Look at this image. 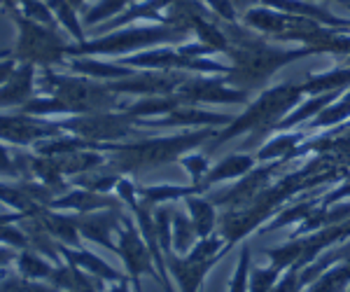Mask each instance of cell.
<instances>
[{
  "instance_id": "6da1fadb",
  "label": "cell",
  "mask_w": 350,
  "mask_h": 292,
  "mask_svg": "<svg viewBox=\"0 0 350 292\" xmlns=\"http://www.w3.org/2000/svg\"><path fill=\"white\" fill-rule=\"evenodd\" d=\"M215 136L213 129H201V131H187L178 136H163V138H148L138 143L126 145H103L105 166L115 173H138L148 168L166 166L173 161H180L189 150H196L199 145L206 143L208 138Z\"/></svg>"
},
{
  "instance_id": "7a4b0ae2",
  "label": "cell",
  "mask_w": 350,
  "mask_h": 292,
  "mask_svg": "<svg viewBox=\"0 0 350 292\" xmlns=\"http://www.w3.org/2000/svg\"><path fill=\"white\" fill-rule=\"evenodd\" d=\"M304 94L301 84H280V87L267 89V92L259 96L255 103L247 105V110L243 112L239 120H234L229 124L227 131L217 133L215 136V145L224 143V140L239 136V133H247V131H257V133H267L273 131L275 124L280 120H285L287 112H290L295 105L299 103Z\"/></svg>"
},
{
  "instance_id": "3957f363",
  "label": "cell",
  "mask_w": 350,
  "mask_h": 292,
  "mask_svg": "<svg viewBox=\"0 0 350 292\" xmlns=\"http://www.w3.org/2000/svg\"><path fill=\"white\" fill-rule=\"evenodd\" d=\"M16 24H19V42L14 49V59L19 64L49 68L54 64H61L64 54H70L66 38L54 33L49 26L36 19H28V16H16Z\"/></svg>"
},
{
  "instance_id": "277c9868",
  "label": "cell",
  "mask_w": 350,
  "mask_h": 292,
  "mask_svg": "<svg viewBox=\"0 0 350 292\" xmlns=\"http://www.w3.org/2000/svg\"><path fill=\"white\" fill-rule=\"evenodd\" d=\"M64 131L72 136L89 140L96 145H110L122 138H129L135 131V120L124 112H84V115H70L66 120H56Z\"/></svg>"
},
{
  "instance_id": "5b68a950",
  "label": "cell",
  "mask_w": 350,
  "mask_h": 292,
  "mask_svg": "<svg viewBox=\"0 0 350 292\" xmlns=\"http://www.w3.org/2000/svg\"><path fill=\"white\" fill-rule=\"evenodd\" d=\"M117 255L122 257L126 276L131 280L135 292H143V288H140V278L143 276H152L154 280H159L161 285L159 269L154 265V257H152L148 241L143 239L138 224H133L126 217L122 220V227L117 232Z\"/></svg>"
},
{
  "instance_id": "8992f818",
  "label": "cell",
  "mask_w": 350,
  "mask_h": 292,
  "mask_svg": "<svg viewBox=\"0 0 350 292\" xmlns=\"http://www.w3.org/2000/svg\"><path fill=\"white\" fill-rule=\"evenodd\" d=\"M183 31H175V28H140V31H126L117 33V36L103 38V40L84 42L80 47H70V54H124L131 52V49L150 47L157 42L166 40H178V36Z\"/></svg>"
},
{
  "instance_id": "52a82bcc",
  "label": "cell",
  "mask_w": 350,
  "mask_h": 292,
  "mask_svg": "<svg viewBox=\"0 0 350 292\" xmlns=\"http://www.w3.org/2000/svg\"><path fill=\"white\" fill-rule=\"evenodd\" d=\"M64 129L56 122H47L42 117H33L26 112L16 115H0V140L12 148H33L40 140L61 136Z\"/></svg>"
},
{
  "instance_id": "ba28073f",
  "label": "cell",
  "mask_w": 350,
  "mask_h": 292,
  "mask_svg": "<svg viewBox=\"0 0 350 292\" xmlns=\"http://www.w3.org/2000/svg\"><path fill=\"white\" fill-rule=\"evenodd\" d=\"M173 98L180 105L194 103H245L247 94L243 89L227 87L222 80H208V77H185V82L173 92Z\"/></svg>"
},
{
  "instance_id": "9c48e42d",
  "label": "cell",
  "mask_w": 350,
  "mask_h": 292,
  "mask_svg": "<svg viewBox=\"0 0 350 292\" xmlns=\"http://www.w3.org/2000/svg\"><path fill=\"white\" fill-rule=\"evenodd\" d=\"M122 211L120 209H103V211H92V213H77L75 224L82 239L92 241V243H100L108 250L117 252V245L112 241V234L120 232L122 227Z\"/></svg>"
},
{
  "instance_id": "30bf717a",
  "label": "cell",
  "mask_w": 350,
  "mask_h": 292,
  "mask_svg": "<svg viewBox=\"0 0 350 292\" xmlns=\"http://www.w3.org/2000/svg\"><path fill=\"white\" fill-rule=\"evenodd\" d=\"M219 257H194V255H166V267L173 280L178 283L180 292H201L206 276L213 271Z\"/></svg>"
},
{
  "instance_id": "8fae6325",
  "label": "cell",
  "mask_w": 350,
  "mask_h": 292,
  "mask_svg": "<svg viewBox=\"0 0 350 292\" xmlns=\"http://www.w3.org/2000/svg\"><path fill=\"white\" fill-rule=\"evenodd\" d=\"M38 75L33 64H16L10 80L0 84V110L24 108L28 101L36 98Z\"/></svg>"
},
{
  "instance_id": "7c38bea8",
  "label": "cell",
  "mask_w": 350,
  "mask_h": 292,
  "mask_svg": "<svg viewBox=\"0 0 350 292\" xmlns=\"http://www.w3.org/2000/svg\"><path fill=\"white\" fill-rule=\"evenodd\" d=\"M49 209L54 211H75V213H92V211H103V209H122V199H115L112 194L94 192L87 187H70L66 194H59L49 204Z\"/></svg>"
},
{
  "instance_id": "4fadbf2b",
  "label": "cell",
  "mask_w": 350,
  "mask_h": 292,
  "mask_svg": "<svg viewBox=\"0 0 350 292\" xmlns=\"http://www.w3.org/2000/svg\"><path fill=\"white\" fill-rule=\"evenodd\" d=\"M229 117L219 112L196 110L191 105H178L161 117H148V120H135L138 127H219L227 124Z\"/></svg>"
},
{
  "instance_id": "5bb4252c",
  "label": "cell",
  "mask_w": 350,
  "mask_h": 292,
  "mask_svg": "<svg viewBox=\"0 0 350 292\" xmlns=\"http://www.w3.org/2000/svg\"><path fill=\"white\" fill-rule=\"evenodd\" d=\"M59 250H61L64 262H70V265H75L77 269H82V271L105 280V283H115V280L126 278V274L117 271L110 262H105L103 257H98L96 252L87 250V248H80V245H61Z\"/></svg>"
},
{
  "instance_id": "9a60e30c",
  "label": "cell",
  "mask_w": 350,
  "mask_h": 292,
  "mask_svg": "<svg viewBox=\"0 0 350 292\" xmlns=\"http://www.w3.org/2000/svg\"><path fill=\"white\" fill-rule=\"evenodd\" d=\"M255 166V159L250 155H229L224 157L222 161H217L215 166H211V171L206 173L201 183V189L206 192L211 185L215 183H224V181H236V178H243L245 173L252 171Z\"/></svg>"
},
{
  "instance_id": "2e32d148",
  "label": "cell",
  "mask_w": 350,
  "mask_h": 292,
  "mask_svg": "<svg viewBox=\"0 0 350 292\" xmlns=\"http://www.w3.org/2000/svg\"><path fill=\"white\" fill-rule=\"evenodd\" d=\"M70 68L75 72H80L84 77H92V80H124V77L135 75L133 68L120 64H100L94 59H75L70 61Z\"/></svg>"
},
{
  "instance_id": "e0dca14e",
  "label": "cell",
  "mask_w": 350,
  "mask_h": 292,
  "mask_svg": "<svg viewBox=\"0 0 350 292\" xmlns=\"http://www.w3.org/2000/svg\"><path fill=\"white\" fill-rule=\"evenodd\" d=\"M185 206H187L191 224H194L199 239L211 237L213 229H215V224H217V215H215V206H213V201L203 199V196H199V194H191L185 199Z\"/></svg>"
},
{
  "instance_id": "ac0fdd59",
  "label": "cell",
  "mask_w": 350,
  "mask_h": 292,
  "mask_svg": "<svg viewBox=\"0 0 350 292\" xmlns=\"http://www.w3.org/2000/svg\"><path fill=\"white\" fill-rule=\"evenodd\" d=\"M350 288V265L336 262L329 269H325L315 280L304 288V292H348Z\"/></svg>"
},
{
  "instance_id": "d6986e66",
  "label": "cell",
  "mask_w": 350,
  "mask_h": 292,
  "mask_svg": "<svg viewBox=\"0 0 350 292\" xmlns=\"http://www.w3.org/2000/svg\"><path fill=\"white\" fill-rule=\"evenodd\" d=\"M14 267H16V271H19L21 276H26V278L47 280L49 276H52L56 262H52L49 257L40 255V252L33 250V248H24V250H19V255H16Z\"/></svg>"
},
{
  "instance_id": "ffe728a7",
  "label": "cell",
  "mask_w": 350,
  "mask_h": 292,
  "mask_svg": "<svg viewBox=\"0 0 350 292\" xmlns=\"http://www.w3.org/2000/svg\"><path fill=\"white\" fill-rule=\"evenodd\" d=\"M0 292H59L47 280H33L16 271L14 265L0 269Z\"/></svg>"
},
{
  "instance_id": "44dd1931",
  "label": "cell",
  "mask_w": 350,
  "mask_h": 292,
  "mask_svg": "<svg viewBox=\"0 0 350 292\" xmlns=\"http://www.w3.org/2000/svg\"><path fill=\"white\" fill-rule=\"evenodd\" d=\"M196 241H199V234L191 224V217L185 215L183 211L173 209V252L175 255H187L196 245Z\"/></svg>"
},
{
  "instance_id": "7402d4cb",
  "label": "cell",
  "mask_w": 350,
  "mask_h": 292,
  "mask_svg": "<svg viewBox=\"0 0 350 292\" xmlns=\"http://www.w3.org/2000/svg\"><path fill=\"white\" fill-rule=\"evenodd\" d=\"M264 255L271 260V265L278 267L280 271H287L290 267H297L299 260L304 255V241L297 239V241H290V243H283L278 248H271V250H264Z\"/></svg>"
},
{
  "instance_id": "603a6c76",
  "label": "cell",
  "mask_w": 350,
  "mask_h": 292,
  "mask_svg": "<svg viewBox=\"0 0 350 292\" xmlns=\"http://www.w3.org/2000/svg\"><path fill=\"white\" fill-rule=\"evenodd\" d=\"M299 140L301 136H292V133H283V136H275L273 140H269L262 150H259V159L267 161V159H278V157H287L290 159L292 155L299 152Z\"/></svg>"
},
{
  "instance_id": "cb8c5ba5",
  "label": "cell",
  "mask_w": 350,
  "mask_h": 292,
  "mask_svg": "<svg viewBox=\"0 0 350 292\" xmlns=\"http://www.w3.org/2000/svg\"><path fill=\"white\" fill-rule=\"evenodd\" d=\"M250 245L243 243L241 245V252H239V265H236L234 274L229 278V285H227V292H247L250 290Z\"/></svg>"
},
{
  "instance_id": "d4e9b609",
  "label": "cell",
  "mask_w": 350,
  "mask_h": 292,
  "mask_svg": "<svg viewBox=\"0 0 350 292\" xmlns=\"http://www.w3.org/2000/svg\"><path fill=\"white\" fill-rule=\"evenodd\" d=\"M283 276L278 267H252L250 269V290L247 292H271L273 285L278 283V278Z\"/></svg>"
},
{
  "instance_id": "484cf974",
  "label": "cell",
  "mask_w": 350,
  "mask_h": 292,
  "mask_svg": "<svg viewBox=\"0 0 350 292\" xmlns=\"http://www.w3.org/2000/svg\"><path fill=\"white\" fill-rule=\"evenodd\" d=\"M180 164L187 168V173L191 176V181H194L196 187H201V183H203V178H206V173L211 171V164H208V157H206V155H199V152L180 157ZM201 192H203V189H201Z\"/></svg>"
},
{
  "instance_id": "4316f807",
  "label": "cell",
  "mask_w": 350,
  "mask_h": 292,
  "mask_svg": "<svg viewBox=\"0 0 350 292\" xmlns=\"http://www.w3.org/2000/svg\"><path fill=\"white\" fill-rule=\"evenodd\" d=\"M49 5H52V8L56 10L61 24H64L68 31H70L72 36L77 38V40H82V31H80V24L75 21V14H72V5L68 3V0H49Z\"/></svg>"
},
{
  "instance_id": "83f0119b",
  "label": "cell",
  "mask_w": 350,
  "mask_h": 292,
  "mask_svg": "<svg viewBox=\"0 0 350 292\" xmlns=\"http://www.w3.org/2000/svg\"><path fill=\"white\" fill-rule=\"evenodd\" d=\"M0 176L14 178V181H19V178H21L19 164H16V157H14V150H10L8 143H3V140H0Z\"/></svg>"
},
{
  "instance_id": "f1b7e54d",
  "label": "cell",
  "mask_w": 350,
  "mask_h": 292,
  "mask_svg": "<svg viewBox=\"0 0 350 292\" xmlns=\"http://www.w3.org/2000/svg\"><path fill=\"white\" fill-rule=\"evenodd\" d=\"M124 3H126V0H103L98 8L92 10V12L87 14V19H84V21H87V24H96V21H100L103 16H110L112 12H117Z\"/></svg>"
},
{
  "instance_id": "f546056e",
  "label": "cell",
  "mask_w": 350,
  "mask_h": 292,
  "mask_svg": "<svg viewBox=\"0 0 350 292\" xmlns=\"http://www.w3.org/2000/svg\"><path fill=\"white\" fill-rule=\"evenodd\" d=\"M16 255H19V250H16V248H10V245L0 243V269L14 265V262H16Z\"/></svg>"
},
{
  "instance_id": "4dcf8cb0",
  "label": "cell",
  "mask_w": 350,
  "mask_h": 292,
  "mask_svg": "<svg viewBox=\"0 0 350 292\" xmlns=\"http://www.w3.org/2000/svg\"><path fill=\"white\" fill-rule=\"evenodd\" d=\"M16 64H19V61H16V59L0 61V84H5V82L10 80V75H12V72H14Z\"/></svg>"
},
{
  "instance_id": "1f68e13d",
  "label": "cell",
  "mask_w": 350,
  "mask_h": 292,
  "mask_svg": "<svg viewBox=\"0 0 350 292\" xmlns=\"http://www.w3.org/2000/svg\"><path fill=\"white\" fill-rule=\"evenodd\" d=\"M105 292H135L133 290V285H131V280L126 278H122V280H115V283H110L108 288H105Z\"/></svg>"
}]
</instances>
